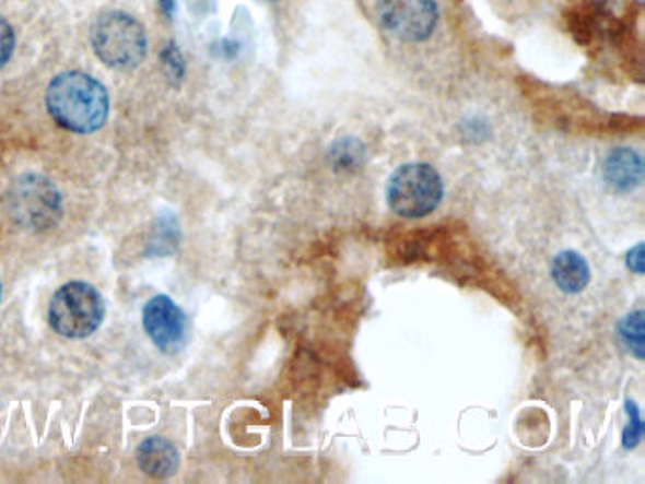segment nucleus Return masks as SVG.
<instances>
[{
	"label": "nucleus",
	"instance_id": "obj_1",
	"mask_svg": "<svg viewBox=\"0 0 645 484\" xmlns=\"http://www.w3.org/2000/svg\"><path fill=\"white\" fill-rule=\"evenodd\" d=\"M46 108L57 126L77 134H90L105 126L110 97L105 85L87 72L57 74L46 90Z\"/></svg>",
	"mask_w": 645,
	"mask_h": 484
},
{
	"label": "nucleus",
	"instance_id": "obj_2",
	"mask_svg": "<svg viewBox=\"0 0 645 484\" xmlns=\"http://www.w3.org/2000/svg\"><path fill=\"white\" fill-rule=\"evenodd\" d=\"M90 40L95 56L116 71H134L146 59L144 25L120 10L98 15L93 22Z\"/></svg>",
	"mask_w": 645,
	"mask_h": 484
},
{
	"label": "nucleus",
	"instance_id": "obj_3",
	"mask_svg": "<svg viewBox=\"0 0 645 484\" xmlns=\"http://www.w3.org/2000/svg\"><path fill=\"white\" fill-rule=\"evenodd\" d=\"M7 211L23 232H48L63 216V197L46 176L25 173L8 190Z\"/></svg>",
	"mask_w": 645,
	"mask_h": 484
},
{
	"label": "nucleus",
	"instance_id": "obj_4",
	"mask_svg": "<svg viewBox=\"0 0 645 484\" xmlns=\"http://www.w3.org/2000/svg\"><path fill=\"white\" fill-rule=\"evenodd\" d=\"M106 307L103 295L87 282H69L49 302V326L67 339H85L101 328Z\"/></svg>",
	"mask_w": 645,
	"mask_h": 484
},
{
	"label": "nucleus",
	"instance_id": "obj_5",
	"mask_svg": "<svg viewBox=\"0 0 645 484\" xmlns=\"http://www.w3.org/2000/svg\"><path fill=\"white\" fill-rule=\"evenodd\" d=\"M386 199L401 219H424L442 203V176L429 163L401 165L388 180Z\"/></svg>",
	"mask_w": 645,
	"mask_h": 484
},
{
	"label": "nucleus",
	"instance_id": "obj_6",
	"mask_svg": "<svg viewBox=\"0 0 645 484\" xmlns=\"http://www.w3.org/2000/svg\"><path fill=\"white\" fill-rule=\"evenodd\" d=\"M383 27L403 43H424L439 20L435 0H377Z\"/></svg>",
	"mask_w": 645,
	"mask_h": 484
},
{
	"label": "nucleus",
	"instance_id": "obj_7",
	"mask_svg": "<svg viewBox=\"0 0 645 484\" xmlns=\"http://www.w3.org/2000/svg\"><path fill=\"white\" fill-rule=\"evenodd\" d=\"M142 323L150 341L163 354H176L188 339V318L168 295H155L144 305Z\"/></svg>",
	"mask_w": 645,
	"mask_h": 484
},
{
	"label": "nucleus",
	"instance_id": "obj_8",
	"mask_svg": "<svg viewBox=\"0 0 645 484\" xmlns=\"http://www.w3.org/2000/svg\"><path fill=\"white\" fill-rule=\"evenodd\" d=\"M603 176L611 190L629 193L642 186L644 180V163L642 157L631 147H618L611 152L603 165Z\"/></svg>",
	"mask_w": 645,
	"mask_h": 484
},
{
	"label": "nucleus",
	"instance_id": "obj_9",
	"mask_svg": "<svg viewBox=\"0 0 645 484\" xmlns=\"http://www.w3.org/2000/svg\"><path fill=\"white\" fill-rule=\"evenodd\" d=\"M137 462L148 477L168 479L180 468V455L165 437H148L137 449Z\"/></svg>",
	"mask_w": 645,
	"mask_h": 484
},
{
	"label": "nucleus",
	"instance_id": "obj_10",
	"mask_svg": "<svg viewBox=\"0 0 645 484\" xmlns=\"http://www.w3.org/2000/svg\"><path fill=\"white\" fill-rule=\"evenodd\" d=\"M553 281L564 294H579L589 286V263L579 252L562 250L553 260Z\"/></svg>",
	"mask_w": 645,
	"mask_h": 484
},
{
	"label": "nucleus",
	"instance_id": "obj_11",
	"mask_svg": "<svg viewBox=\"0 0 645 484\" xmlns=\"http://www.w3.org/2000/svg\"><path fill=\"white\" fill-rule=\"evenodd\" d=\"M619 341L634 358L644 359V310H634L619 322Z\"/></svg>",
	"mask_w": 645,
	"mask_h": 484
},
{
	"label": "nucleus",
	"instance_id": "obj_12",
	"mask_svg": "<svg viewBox=\"0 0 645 484\" xmlns=\"http://www.w3.org/2000/svg\"><path fill=\"white\" fill-rule=\"evenodd\" d=\"M364 160V144L352 137L337 141L331 147V162L337 169H354V167H360Z\"/></svg>",
	"mask_w": 645,
	"mask_h": 484
},
{
	"label": "nucleus",
	"instance_id": "obj_13",
	"mask_svg": "<svg viewBox=\"0 0 645 484\" xmlns=\"http://www.w3.org/2000/svg\"><path fill=\"white\" fill-rule=\"evenodd\" d=\"M626 413L631 416V421H629L623 432V447L631 450L638 447L640 439L644 436V422L640 416L638 408L632 401H626Z\"/></svg>",
	"mask_w": 645,
	"mask_h": 484
},
{
	"label": "nucleus",
	"instance_id": "obj_14",
	"mask_svg": "<svg viewBox=\"0 0 645 484\" xmlns=\"http://www.w3.org/2000/svg\"><path fill=\"white\" fill-rule=\"evenodd\" d=\"M162 63L167 78L176 80V84L183 82L186 64H184V57L183 54H180V49L176 48L175 44H168V46H165L162 54Z\"/></svg>",
	"mask_w": 645,
	"mask_h": 484
},
{
	"label": "nucleus",
	"instance_id": "obj_15",
	"mask_svg": "<svg viewBox=\"0 0 645 484\" xmlns=\"http://www.w3.org/2000/svg\"><path fill=\"white\" fill-rule=\"evenodd\" d=\"M15 49V33L12 25L0 15V69L10 61Z\"/></svg>",
	"mask_w": 645,
	"mask_h": 484
},
{
	"label": "nucleus",
	"instance_id": "obj_16",
	"mask_svg": "<svg viewBox=\"0 0 645 484\" xmlns=\"http://www.w3.org/2000/svg\"><path fill=\"white\" fill-rule=\"evenodd\" d=\"M626 265L636 274H644V245H636L626 256Z\"/></svg>",
	"mask_w": 645,
	"mask_h": 484
},
{
	"label": "nucleus",
	"instance_id": "obj_17",
	"mask_svg": "<svg viewBox=\"0 0 645 484\" xmlns=\"http://www.w3.org/2000/svg\"><path fill=\"white\" fill-rule=\"evenodd\" d=\"M0 297H2V286H0Z\"/></svg>",
	"mask_w": 645,
	"mask_h": 484
}]
</instances>
